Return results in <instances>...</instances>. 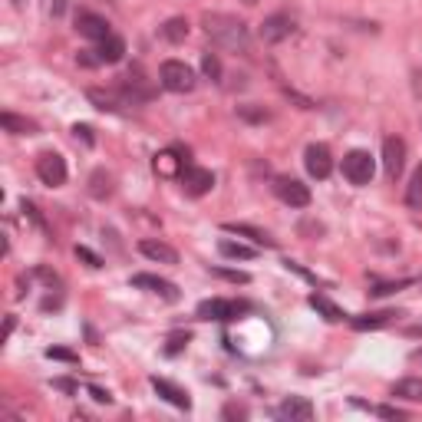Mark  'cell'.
Returning a JSON list of instances; mask_svg holds the SVG:
<instances>
[{"instance_id": "obj_40", "label": "cell", "mask_w": 422, "mask_h": 422, "mask_svg": "<svg viewBox=\"0 0 422 422\" xmlns=\"http://www.w3.org/2000/svg\"><path fill=\"white\" fill-rule=\"evenodd\" d=\"M50 11H53V17H60V13L66 11V0H53V4H50Z\"/></svg>"}, {"instance_id": "obj_12", "label": "cell", "mask_w": 422, "mask_h": 422, "mask_svg": "<svg viewBox=\"0 0 422 422\" xmlns=\"http://www.w3.org/2000/svg\"><path fill=\"white\" fill-rule=\"evenodd\" d=\"M76 30L83 33V37H86V40H106L109 33V23H106V17H99V13H79V17H76Z\"/></svg>"}, {"instance_id": "obj_5", "label": "cell", "mask_w": 422, "mask_h": 422, "mask_svg": "<svg viewBox=\"0 0 422 422\" xmlns=\"http://www.w3.org/2000/svg\"><path fill=\"white\" fill-rule=\"evenodd\" d=\"M37 178L50 188H60L66 182V162L63 155H56V152H44L40 159H37Z\"/></svg>"}, {"instance_id": "obj_18", "label": "cell", "mask_w": 422, "mask_h": 422, "mask_svg": "<svg viewBox=\"0 0 422 422\" xmlns=\"http://www.w3.org/2000/svg\"><path fill=\"white\" fill-rule=\"evenodd\" d=\"M0 122H4V129L11 132V136H33V132H37V122L27 119V116H17L11 109L0 116Z\"/></svg>"}, {"instance_id": "obj_38", "label": "cell", "mask_w": 422, "mask_h": 422, "mask_svg": "<svg viewBox=\"0 0 422 422\" xmlns=\"http://www.w3.org/2000/svg\"><path fill=\"white\" fill-rule=\"evenodd\" d=\"M89 396H93V400H96V402H106V406H109V402H112V396H109L106 390H99V386H89Z\"/></svg>"}, {"instance_id": "obj_11", "label": "cell", "mask_w": 422, "mask_h": 422, "mask_svg": "<svg viewBox=\"0 0 422 422\" xmlns=\"http://www.w3.org/2000/svg\"><path fill=\"white\" fill-rule=\"evenodd\" d=\"M132 287L159 294V297H162V301H169V303L178 301V287H175V284H169V281H162V277H155V274H136V277H132Z\"/></svg>"}, {"instance_id": "obj_17", "label": "cell", "mask_w": 422, "mask_h": 422, "mask_svg": "<svg viewBox=\"0 0 422 422\" xmlns=\"http://www.w3.org/2000/svg\"><path fill=\"white\" fill-rule=\"evenodd\" d=\"M99 60L103 63H119L122 56H126V40L122 37H116V33H109L106 40H99Z\"/></svg>"}, {"instance_id": "obj_37", "label": "cell", "mask_w": 422, "mask_h": 422, "mask_svg": "<svg viewBox=\"0 0 422 422\" xmlns=\"http://www.w3.org/2000/svg\"><path fill=\"white\" fill-rule=\"evenodd\" d=\"M76 139H83V142H86V145H93V142H96V139H93V129H89V126H76Z\"/></svg>"}, {"instance_id": "obj_42", "label": "cell", "mask_w": 422, "mask_h": 422, "mask_svg": "<svg viewBox=\"0 0 422 422\" xmlns=\"http://www.w3.org/2000/svg\"><path fill=\"white\" fill-rule=\"evenodd\" d=\"M13 7H23V0H13Z\"/></svg>"}, {"instance_id": "obj_21", "label": "cell", "mask_w": 422, "mask_h": 422, "mask_svg": "<svg viewBox=\"0 0 422 422\" xmlns=\"http://www.w3.org/2000/svg\"><path fill=\"white\" fill-rule=\"evenodd\" d=\"M310 307H314V310H320V314H324L330 324H340V320L347 317L334 301H330V297H324V294H310Z\"/></svg>"}, {"instance_id": "obj_43", "label": "cell", "mask_w": 422, "mask_h": 422, "mask_svg": "<svg viewBox=\"0 0 422 422\" xmlns=\"http://www.w3.org/2000/svg\"><path fill=\"white\" fill-rule=\"evenodd\" d=\"M244 4H248V7H251V4H258V0H244Z\"/></svg>"}, {"instance_id": "obj_20", "label": "cell", "mask_w": 422, "mask_h": 422, "mask_svg": "<svg viewBox=\"0 0 422 422\" xmlns=\"http://www.w3.org/2000/svg\"><path fill=\"white\" fill-rule=\"evenodd\" d=\"M393 396L400 400H409V402H422V376H406L393 386Z\"/></svg>"}, {"instance_id": "obj_25", "label": "cell", "mask_w": 422, "mask_h": 422, "mask_svg": "<svg viewBox=\"0 0 422 422\" xmlns=\"http://www.w3.org/2000/svg\"><path fill=\"white\" fill-rule=\"evenodd\" d=\"M218 251H221L225 258H235V261H251L254 254H258L254 248L241 244V241H221V244H218Z\"/></svg>"}, {"instance_id": "obj_7", "label": "cell", "mask_w": 422, "mask_h": 422, "mask_svg": "<svg viewBox=\"0 0 422 422\" xmlns=\"http://www.w3.org/2000/svg\"><path fill=\"white\" fill-rule=\"evenodd\" d=\"M383 169L390 178H400L402 169H406V142L400 136H390L383 142Z\"/></svg>"}, {"instance_id": "obj_23", "label": "cell", "mask_w": 422, "mask_h": 422, "mask_svg": "<svg viewBox=\"0 0 422 422\" xmlns=\"http://www.w3.org/2000/svg\"><path fill=\"white\" fill-rule=\"evenodd\" d=\"M406 205H409L412 211H422V165L412 172L409 185H406Z\"/></svg>"}, {"instance_id": "obj_4", "label": "cell", "mask_w": 422, "mask_h": 422, "mask_svg": "<svg viewBox=\"0 0 422 422\" xmlns=\"http://www.w3.org/2000/svg\"><path fill=\"white\" fill-rule=\"evenodd\" d=\"M274 195L291 208L310 205V188H307L301 178H291V175H277V178H274Z\"/></svg>"}, {"instance_id": "obj_22", "label": "cell", "mask_w": 422, "mask_h": 422, "mask_svg": "<svg viewBox=\"0 0 422 422\" xmlns=\"http://www.w3.org/2000/svg\"><path fill=\"white\" fill-rule=\"evenodd\" d=\"M393 317H400L396 310H376V314H363V317H353V327L357 330H376V327H386Z\"/></svg>"}, {"instance_id": "obj_28", "label": "cell", "mask_w": 422, "mask_h": 422, "mask_svg": "<svg viewBox=\"0 0 422 422\" xmlns=\"http://www.w3.org/2000/svg\"><path fill=\"white\" fill-rule=\"evenodd\" d=\"M188 340H192L188 334H172V336H169V347H165V353H169V357H175V353H182V350L188 347Z\"/></svg>"}, {"instance_id": "obj_36", "label": "cell", "mask_w": 422, "mask_h": 422, "mask_svg": "<svg viewBox=\"0 0 422 422\" xmlns=\"http://www.w3.org/2000/svg\"><path fill=\"white\" fill-rule=\"evenodd\" d=\"M376 416H383V419H406V412L393 409V406H376Z\"/></svg>"}, {"instance_id": "obj_1", "label": "cell", "mask_w": 422, "mask_h": 422, "mask_svg": "<svg viewBox=\"0 0 422 422\" xmlns=\"http://www.w3.org/2000/svg\"><path fill=\"white\" fill-rule=\"evenodd\" d=\"M202 27L211 37V44L235 50V53L248 50V23L238 20V17H231V13H205Z\"/></svg>"}, {"instance_id": "obj_44", "label": "cell", "mask_w": 422, "mask_h": 422, "mask_svg": "<svg viewBox=\"0 0 422 422\" xmlns=\"http://www.w3.org/2000/svg\"><path fill=\"white\" fill-rule=\"evenodd\" d=\"M416 357H419V360H422V350H419V353H416Z\"/></svg>"}, {"instance_id": "obj_16", "label": "cell", "mask_w": 422, "mask_h": 422, "mask_svg": "<svg viewBox=\"0 0 422 422\" xmlns=\"http://www.w3.org/2000/svg\"><path fill=\"white\" fill-rule=\"evenodd\" d=\"M228 235H241V238L254 241L258 248H274V238L268 235V231H261V228H251V225H238V221H228L225 225Z\"/></svg>"}, {"instance_id": "obj_32", "label": "cell", "mask_w": 422, "mask_h": 422, "mask_svg": "<svg viewBox=\"0 0 422 422\" xmlns=\"http://www.w3.org/2000/svg\"><path fill=\"white\" fill-rule=\"evenodd\" d=\"M76 258H79V261H86V268H93V271H96V268H103V261H99L89 248H76Z\"/></svg>"}, {"instance_id": "obj_3", "label": "cell", "mask_w": 422, "mask_h": 422, "mask_svg": "<svg viewBox=\"0 0 422 422\" xmlns=\"http://www.w3.org/2000/svg\"><path fill=\"white\" fill-rule=\"evenodd\" d=\"M373 172H376V165H373V155L363 149H353L343 155V178L350 185H369L373 182Z\"/></svg>"}, {"instance_id": "obj_33", "label": "cell", "mask_w": 422, "mask_h": 422, "mask_svg": "<svg viewBox=\"0 0 422 422\" xmlns=\"http://www.w3.org/2000/svg\"><path fill=\"white\" fill-rule=\"evenodd\" d=\"M221 416H225V419H244V416H248V409H244V406H238V402H228Z\"/></svg>"}, {"instance_id": "obj_29", "label": "cell", "mask_w": 422, "mask_h": 422, "mask_svg": "<svg viewBox=\"0 0 422 422\" xmlns=\"http://www.w3.org/2000/svg\"><path fill=\"white\" fill-rule=\"evenodd\" d=\"M238 116L248 122H264L268 119V109H254V106H238Z\"/></svg>"}, {"instance_id": "obj_19", "label": "cell", "mask_w": 422, "mask_h": 422, "mask_svg": "<svg viewBox=\"0 0 422 422\" xmlns=\"http://www.w3.org/2000/svg\"><path fill=\"white\" fill-rule=\"evenodd\" d=\"M89 195L96 198V202H106L112 195V175L106 169H96V172L89 175Z\"/></svg>"}, {"instance_id": "obj_8", "label": "cell", "mask_w": 422, "mask_h": 422, "mask_svg": "<svg viewBox=\"0 0 422 422\" xmlns=\"http://www.w3.org/2000/svg\"><path fill=\"white\" fill-rule=\"evenodd\" d=\"M291 33H294V20L287 17V13H271L268 20L261 23V40H264V44H271V46L284 44Z\"/></svg>"}, {"instance_id": "obj_15", "label": "cell", "mask_w": 422, "mask_h": 422, "mask_svg": "<svg viewBox=\"0 0 422 422\" xmlns=\"http://www.w3.org/2000/svg\"><path fill=\"white\" fill-rule=\"evenodd\" d=\"M152 390L159 393L165 402H172V406H178V409H188L192 406V400H188V393L182 390V386H175V383H169V379L162 376H152Z\"/></svg>"}, {"instance_id": "obj_34", "label": "cell", "mask_w": 422, "mask_h": 422, "mask_svg": "<svg viewBox=\"0 0 422 422\" xmlns=\"http://www.w3.org/2000/svg\"><path fill=\"white\" fill-rule=\"evenodd\" d=\"M46 357H50V360H63V363H76V353L60 350V347H50V350H46Z\"/></svg>"}, {"instance_id": "obj_30", "label": "cell", "mask_w": 422, "mask_h": 422, "mask_svg": "<svg viewBox=\"0 0 422 422\" xmlns=\"http://www.w3.org/2000/svg\"><path fill=\"white\" fill-rule=\"evenodd\" d=\"M412 281H396V284H376V287H373V297H386V294H393V291H400V287H409Z\"/></svg>"}, {"instance_id": "obj_26", "label": "cell", "mask_w": 422, "mask_h": 422, "mask_svg": "<svg viewBox=\"0 0 422 422\" xmlns=\"http://www.w3.org/2000/svg\"><path fill=\"white\" fill-rule=\"evenodd\" d=\"M86 96L93 99L103 112H116V109H119V106H116V96H109V93H103V89H89Z\"/></svg>"}, {"instance_id": "obj_39", "label": "cell", "mask_w": 422, "mask_h": 422, "mask_svg": "<svg viewBox=\"0 0 422 422\" xmlns=\"http://www.w3.org/2000/svg\"><path fill=\"white\" fill-rule=\"evenodd\" d=\"M53 386H56V390H63V393H76V386L70 383V379H56Z\"/></svg>"}, {"instance_id": "obj_14", "label": "cell", "mask_w": 422, "mask_h": 422, "mask_svg": "<svg viewBox=\"0 0 422 422\" xmlns=\"http://www.w3.org/2000/svg\"><path fill=\"white\" fill-rule=\"evenodd\" d=\"M139 251L149 261H155V264H178V251H175L172 244H165V241L145 238V241H139Z\"/></svg>"}, {"instance_id": "obj_2", "label": "cell", "mask_w": 422, "mask_h": 422, "mask_svg": "<svg viewBox=\"0 0 422 422\" xmlns=\"http://www.w3.org/2000/svg\"><path fill=\"white\" fill-rule=\"evenodd\" d=\"M159 79L169 93H192L195 89V70L185 66L182 60H165L159 70Z\"/></svg>"}, {"instance_id": "obj_13", "label": "cell", "mask_w": 422, "mask_h": 422, "mask_svg": "<svg viewBox=\"0 0 422 422\" xmlns=\"http://www.w3.org/2000/svg\"><path fill=\"white\" fill-rule=\"evenodd\" d=\"M277 416H281V419H291V422H310L314 419V402L303 400V396H291V400L281 402Z\"/></svg>"}, {"instance_id": "obj_41", "label": "cell", "mask_w": 422, "mask_h": 422, "mask_svg": "<svg viewBox=\"0 0 422 422\" xmlns=\"http://www.w3.org/2000/svg\"><path fill=\"white\" fill-rule=\"evenodd\" d=\"M13 334V317H7V327H4V340Z\"/></svg>"}, {"instance_id": "obj_10", "label": "cell", "mask_w": 422, "mask_h": 422, "mask_svg": "<svg viewBox=\"0 0 422 422\" xmlns=\"http://www.w3.org/2000/svg\"><path fill=\"white\" fill-rule=\"evenodd\" d=\"M182 185H185V192L188 195H195V198H202V195H208L211 188H215V175L208 172V169H198V165H188L182 172Z\"/></svg>"}, {"instance_id": "obj_31", "label": "cell", "mask_w": 422, "mask_h": 422, "mask_svg": "<svg viewBox=\"0 0 422 422\" xmlns=\"http://www.w3.org/2000/svg\"><path fill=\"white\" fill-rule=\"evenodd\" d=\"M211 274H215V277H225V281H231V284H248L251 281L248 274H241V271H221V268H215Z\"/></svg>"}, {"instance_id": "obj_9", "label": "cell", "mask_w": 422, "mask_h": 422, "mask_svg": "<svg viewBox=\"0 0 422 422\" xmlns=\"http://www.w3.org/2000/svg\"><path fill=\"white\" fill-rule=\"evenodd\" d=\"M241 310H244V303L221 301V297L198 303V317H202V320H235V317H238Z\"/></svg>"}, {"instance_id": "obj_27", "label": "cell", "mask_w": 422, "mask_h": 422, "mask_svg": "<svg viewBox=\"0 0 422 422\" xmlns=\"http://www.w3.org/2000/svg\"><path fill=\"white\" fill-rule=\"evenodd\" d=\"M202 70H205L208 79H221V60H218V53L202 56Z\"/></svg>"}, {"instance_id": "obj_35", "label": "cell", "mask_w": 422, "mask_h": 422, "mask_svg": "<svg viewBox=\"0 0 422 422\" xmlns=\"http://www.w3.org/2000/svg\"><path fill=\"white\" fill-rule=\"evenodd\" d=\"M301 235H314V238H320V235H324V225H320V221H303Z\"/></svg>"}, {"instance_id": "obj_6", "label": "cell", "mask_w": 422, "mask_h": 422, "mask_svg": "<svg viewBox=\"0 0 422 422\" xmlns=\"http://www.w3.org/2000/svg\"><path fill=\"white\" fill-rule=\"evenodd\" d=\"M303 165H307V172L314 175V178H330L334 172V155L327 149L324 142H314V145H307L303 152Z\"/></svg>"}, {"instance_id": "obj_24", "label": "cell", "mask_w": 422, "mask_h": 422, "mask_svg": "<svg viewBox=\"0 0 422 422\" xmlns=\"http://www.w3.org/2000/svg\"><path fill=\"white\" fill-rule=\"evenodd\" d=\"M162 37L169 40V44H182L185 37H188V20H185V17H172V20H165Z\"/></svg>"}]
</instances>
